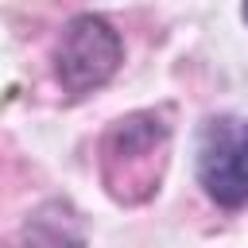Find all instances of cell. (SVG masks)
<instances>
[{"instance_id":"obj_1","label":"cell","mask_w":248,"mask_h":248,"mask_svg":"<svg viewBox=\"0 0 248 248\" xmlns=\"http://www.w3.org/2000/svg\"><path fill=\"white\" fill-rule=\"evenodd\" d=\"M198 182L217 205H248V120L221 116L202 128Z\"/></svg>"},{"instance_id":"obj_2","label":"cell","mask_w":248,"mask_h":248,"mask_svg":"<svg viewBox=\"0 0 248 248\" xmlns=\"http://www.w3.org/2000/svg\"><path fill=\"white\" fill-rule=\"evenodd\" d=\"M116 66H120V35L101 16H78L66 23L54 46V70L70 93L105 85L116 74Z\"/></svg>"},{"instance_id":"obj_3","label":"cell","mask_w":248,"mask_h":248,"mask_svg":"<svg viewBox=\"0 0 248 248\" xmlns=\"http://www.w3.org/2000/svg\"><path fill=\"white\" fill-rule=\"evenodd\" d=\"M244 19H248V0H244Z\"/></svg>"}]
</instances>
